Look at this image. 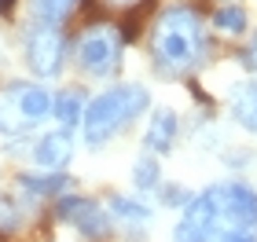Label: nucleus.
Wrapping results in <instances>:
<instances>
[{
    "mask_svg": "<svg viewBox=\"0 0 257 242\" xmlns=\"http://www.w3.org/2000/svg\"><path fill=\"white\" fill-rule=\"evenodd\" d=\"M173 242H257V191L242 180H224L191 194Z\"/></svg>",
    "mask_w": 257,
    "mask_h": 242,
    "instance_id": "nucleus-1",
    "label": "nucleus"
},
{
    "mask_svg": "<svg viewBox=\"0 0 257 242\" xmlns=\"http://www.w3.org/2000/svg\"><path fill=\"white\" fill-rule=\"evenodd\" d=\"M206 59V26L188 4L158 11L151 30V63L158 77H184Z\"/></svg>",
    "mask_w": 257,
    "mask_h": 242,
    "instance_id": "nucleus-2",
    "label": "nucleus"
},
{
    "mask_svg": "<svg viewBox=\"0 0 257 242\" xmlns=\"http://www.w3.org/2000/svg\"><path fill=\"white\" fill-rule=\"evenodd\" d=\"M151 107V92L136 81H118L107 92H99L96 99H88L85 121H81V132H85V143L96 151V147L110 143L121 129H128L140 114Z\"/></svg>",
    "mask_w": 257,
    "mask_h": 242,
    "instance_id": "nucleus-3",
    "label": "nucleus"
},
{
    "mask_svg": "<svg viewBox=\"0 0 257 242\" xmlns=\"http://www.w3.org/2000/svg\"><path fill=\"white\" fill-rule=\"evenodd\" d=\"M55 96L37 81H8L0 88V136H30L52 114Z\"/></svg>",
    "mask_w": 257,
    "mask_h": 242,
    "instance_id": "nucleus-4",
    "label": "nucleus"
},
{
    "mask_svg": "<svg viewBox=\"0 0 257 242\" xmlns=\"http://www.w3.org/2000/svg\"><path fill=\"white\" fill-rule=\"evenodd\" d=\"M125 55V33L110 22H96L77 37V66L88 77H110L118 74Z\"/></svg>",
    "mask_w": 257,
    "mask_h": 242,
    "instance_id": "nucleus-5",
    "label": "nucleus"
},
{
    "mask_svg": "<svg viewBox=\"0 0 257 242\" xmlns=\"http://www.w3.org/2000/svg\"><path fill=\"white\" fill-rule=\"evenodd\" d=\"M22 55H26L30 74H37L41 81L59 77L63 63H66V37H63V30L33 22V26L26 30V41H22Z\"/></svg>",
    "mask_w": 257,
    "mask_h": 242,
    "instance_id": "nucleus-6",
    "label": "nucleus"
},
{
    "mask_svg": "<svg viewBox=\"0 0 257 242\" xmlns=\"http://www.w3.org/2000/svg\"><path fill=\"white\" fill-rule=\"evenodd\" d=\"M55 216L66 220L77 235H85L92 242H103L114 227L107 205H99L96 198H88V194H63L59 205H55Z\"/></svg>",
    "mask_w": 257,
    "mask_h": 242,
    "instance_id": "nucleus-7",
    "label": "nucleus"
},
{
    "mask_svg": "<svg viewBox=\"0 0 257 242\" xmlns=\"http://www.w3.org/2000/svg\"><path fill=\"white\" fill-rule=\"evenodd\" d=\"M30 161L41 172H66V165L74 161V136H70V129L41 132L30 147Z\"/></svg>",
    "mask_w": 257,
    "mask_h": 242,
    "instance_id": "nucleus-8",
    "label": "nucleus"
},
{
    "mask_svg": "<svg viewBox=\"0 0 257 242\" xmlns=\"http://www.w3.org/2000/svg\"><path fill=\"white\" fill-rule=\"evenodd\" d=\"M107 213L128 235H147L151 224H155V209H151L147 202H140V194H114L107 202Z\"/></svg>",
    "mask_w": 257,
    "mask_h": 242,
    "instance_id": "nucleus-9",
    "label": "nucleus"
},
{
    "mask_svg": "<svg viewBox=\"0 0 257 242\" xmlns=\"http://www.w3.org/2000/svg\"><path fill=\"white\" fill-rule=\"evenodd\" d=\"M180 140V114L169 110V107H158L147 121V132H144V147L151 154H169Z\"/></svg>",
    "mask_w": 257,
    "mask_h": 242,
    "instance_id": "nucleus-10",
    "label": "nucleus"
},
{
    "mask_svg": "<svg viewBox=\"0 0 257 242\" xmlns=\"http://www.w3.org/2000/svg\"><path fill=\"white\" fill-rule=\"evenodd\" d=\"M19 194L22 198H30V202H41V198H55L59 194L63 198V191L70 187V176L66 172H19Z\"/></svg>",
    "mask_w": 257,
    "mask_h": 242,
    "instance_id": "nucleus-11",
    "label": "nucleus"
},
{
    "mask_svg": "<svg viewBox=\"0 0 257 242\" xmlns=\"http://www.w3.org/2000/svg\"><path fill=\"white\" fill-rule=\"evenodd\" d=\"M228 110L246 132H257V81H235L228 88Z\"/></svg>",
    "mask_w": 257,
    "mask_h": 242,
    "instance_id": "nucleus-12",
    "label": "nucleus"
},
{
    "mask_svg": "<svg viewBox=\"0 0 257 242\" xmlns=\"http://www.w3.org/2000/svg\"><path fill=\"white\" fill-rule=\"evenodd\" d=\"M85 110H88V96L81 88H63L55 92V103H52V118L59 121V129H74V125L85 121Z\"/></svg>",
    "mask_w": 257,
    "mask_h": 242,
    "instance_id": "nucleus-13",
    "label": "nucleus"
},
{
    "mask_svg": "<svg viewBox=\"0 0 257 242\" xmlns=\"http://www.w3.org/2000/svg\"><path fill=\"white\" fill-rule=\"evenodd\" d=\"M74 8H77V0H30L33 22H41V26H63L74 15Z\"/></svg>",
    "mask_w": 257,
    "mask_h": 242,
    "instance_id": "nucleus-14",
    "label": "nucleus"
},
{
    "mask_svg": "<svg viewBox=\"0 0 257 242\" xmlns=\"http://www.w3.org/2000/svg\"><path fill=\"white\" fill-rule=\"evenodd\" d=\"M246 26H250V19L239 4H224L220 11H213V30L224 33V37H239V33H246Z\"/></svg>",
    "mask_w": 257,
    "mask_h": 242,
    "instance_id": "nucleus-15",
    "label": "nucleus"
},
{
    "mask_svg": "<svg viewBox=\"0 0 257 242\" xmlns=\"http://www.w3.org/2000/svg\"><path fill=\"white\" fill-rule=\"evenodd\" d=\"M133 183H136L140 194H144V191H155L158 183H162V165H158L155 154H140V158L133 161Z\"/></svg>",
    "mask_w": 257,
    "mask_h": 242,
    "instance_id": "nucleus-16",
    "label": "nucleus"
},
{
    "mask_svg": "<svg viewBox=\"0 0 257 242\" xmlns=\"http://www.w3.org/2000/svg\"><path fill=\"white\" fill-rule=\"evenodd\" d=\"M162 202H166V205H180V209H184V205L191 202V194L184 191L180 183H169V187H162Z\"/></svg>",
    "mask_w": 257,
    "mask_h": 242,
    "instance_id": "nucleus-17",
    "label": "nucleus"
},
{
    "mask_svg": "<svg viewBox=\"0 0 257 242\" xmlns=\"http://www.w3.org/2000/svg\"><path fill=\"white\" fill-rule=\"evenodd\" d=\"M242 63H246V70H250V74H257V33L250 37L246 52H242Z\"/></svg>",
    "mask_w": 257,
    "mask_h": 242,
    "instance_id": "nucleus-18",
    "label": "nucleus"
},
{
    "mask_svg": "<svg viewBox=\"0 0 257 242\" xmlns=\"http://www.w3.org/2000/svg\"><path fill=\"white\" fill-rule=\"evenodd\" d=\"M11 8H15V0H0V15H11Z\"/></svg>",
    "mask_w": 257,
    "mask_h": 242,
    "instance_id": "nucleus-19",
    "label": "nucleus"
},
{
    "mask_svg": "<svg viewBox=\"0 0 257 242\" xmlns=\"http://www.w3.org/2000/svg\"><path fill=\"white\" fill-rule=\"evenodd\" d=\"M118 4H133V0H118Z\"/></svg>",
    "mask_w": 257,
    "mask_h": 242,
    "instance_id": "nucleus-20",
    "label": "nucleus"
}]
</instances>
